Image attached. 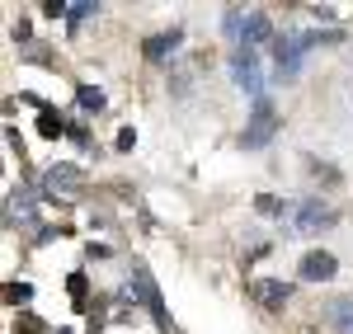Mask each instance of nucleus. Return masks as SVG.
Instances as JSON below:
<instances>
[{
	"label": "nucleus",
	"instance_id": "obj_1",
	"mask_svg": "<svg viewBox=\"0 0 353 334\" xmlns=\"http://www.w3.org/2000/svg\"><path fill=\"white\" fill-rule=\"evenodd\" d=\"M81 189H85V174L76 165H48V169H43V194H48V198L76 202Z\"/></svg>",
	"mask_w": 353,
	"mask_h": 334
},
{
	"label": "nucleus",
	"instance_id": "obj_2",
	"mask_svg": "<svg viewBox=\"0 0 353 334\" xmlns=\"http://www.w3.org/2000/svg\"><path fill=\"white\" fill-rule=\"evenodd\" d=\"M273 132H278V109H273L269 99H259L254 104V113H250V123H245V146L250 151H259V146H269L273 141Z\"/></svg>",
	"mask_w": 353,
	"mask_h": 334
},
{
	"label": "nucleus",
	"instance_id": "obj_3",
	"mask_svg": "<svg viewBox=\"0 0 353 334\" xmlns=\"http://www.w3.org/2000/svg\"><path fill=\"white\" fill-rule=\"evenodd\" d=\"M231 76H236V85H241V90L259 94V90H264V76H259V52H254V48H236V56H231Z\"/></svg>",
	"mask_w": 353,
	"mask_h": 334
},
{
	"label": "nucleus",
	"instance_id": "obj_4",
	"mask_svg": "<svg viewBox=\"0 0 353 334\" xmlns=\"http://www.w3.org/2000/svg\"><path fill=\"white\" fill-rule=\"evenodd\" d=\"M292 217H297V231H321V226H334V212H330L321 198H301L297 207H292Z\"/></svg>",
	"mask_w": 353,
	"mask_h": 334
},
{
	"label": "nucleus",
	"instance_id": "obj_5",
	"mask_svg": "<svg viewBox=\"0 0 353 334\" xmlns=\"http://www.w3.org/2000/svg\"><path fill=\"white\" fill-rule=\"evenodd\" d=\"M250 292L259 297V306H269V311H283L292 302V282H278V278H254Z\"/></svg>",
	"mask_w": 353,
	"mask_h": 334
},
{
	"label": "nucleus",
	"instance_id": "obj_6",
	"mask_svg": "<svg viewBox=\"0 0 353 334\" xmlns=\"http://www.w3.org/2000/svg\"><path fill=\"white\" fill-rule=\"evenodd\" d=\"M132 282H137V302L151 311L161 325H170V315H165V306H161V292H156V282H151V273H146L141 264H132Z\"/></svg>",
	"mask_w": 353,
	"mask_h": 334
},
{
	"label": "nucleus",
	"instance_id": "obj_7",
	"mask_svg": "<svg viewBox=\"0 0 353 334\" xmlns=\"http://www.w3.org/2000/svg\"><path fill=\"white\" fill-rule=\"evenodd\" d=\"M334 254H325V250H311V254H301V282H325V278H334Z\"/></svg>",
	"mask_w": 353,
	"mask_h": 334
},
{
	"label": "nucleus",
	"instance_id": "obj_8",
	"mask_svg": "<svg viewBox=\"0 0 353 334\" xmlns=\"http://www.w3.org/2000/svg\"><path fill=\"white\" fill-rule=\"evenodd\" d=\"M5 217H10V226L19 222H33L38 217V189H19V198H10V207H5Z\"/></svg>",
	"mask_w": 353,
	"mask_h": 334
},
{
	"label": "nucleus",
	"instance_id": "obj_9",
	"mask_svg": "<svg viewBox=\"0 0 353 334\" xmlns=\"http://www.w3.org/2000/svg\"><path fill=\"white\" fill-rule=\"evenodd\" d=\"M273 38V24H269V14H259V10H250V24H245V48H264Z\"/></svg>",
	"mask_w": 353,
	"mask_h": 334
},
{
	"label": "nucleus",
	"instance_id": "obj_10",
	"mask_svg": "<svg viewBox=\"0 0 353 334\" xmlns=\"http://www.w3.org/2000/svg\"><path fill=\"white\" fill-rule=\"evenodd\" d=\"M179 43H184V33H179V28H170V33H156V38H146V48H141V52L151 56V61H161V56H170L174 48H179Z\"/></svg>",
	"mask_w": 353,
	"mask_h": 334
},
{
	"label": "nucleus",
	"instance_id": "obj_11",
	"mask_svg": "<svg viewBox=\"0 0 353 334\" xmlns=\"http://www.w3.org/2000/svg\"><path fill=\"white\" fill-rule=\"evenodd\" d=\"M325 320H330L339 334H353V302H344V297H339V302H330Z\"/></svg>",
	"mask_w": 353,
	"mask_h": 334
},
{
	"label": "nucleus",
	"instance_id": "obj_12",
	"mask_svg": "<svg viewBox=\"0 0 353 334\" xmlns=\"http://www.w3.org/2000/svg\"><path fill=\"white\" fill-rule=\"evenodd\" d=\"M76 104H81V113L94 118V113H104V94H99L94 85H81V90H76Z\"/></svg>",
	"mask_w": 353,
	"mask_h": 334
},
{
	"label": "nucleus",
	"instance_id": "obj_13",
	"mask_svg": "<svg viewBox=\"0 0 353 334\" xmlns=\"http://www.w3.org/2000/svg\"><path fill=\"white\" fill-rule=\"evenodd\" d=\"M38 132H43L48 141H57L61 132H71V127H66V123H61L57 113H48V109H43V118H38Z\"/></svg>",
	"mask_w": 353,
	"mask_h": 334
},
{
	"label": "nucleus",
	"instance_id": "obj_14",
	"mask_svg": "<svg viewBox=\"0 0 353 334\" xmlns=\"http://www.w3.org/2000/svg\"><path fill=\"white\" fill-rule=\"evenodd\" d=\"M28 297H33L28 282H5V306H28Z\"/></svg>",
	"mask_w": 353,
	"mask_h": 334
},
{
	"label": "nucleus",
	"instance_id": "obj_15",
	"mask_svg": "<svg viewBox=\"0 0 353 334\" xmlns=\"http://www.w3.org/2000/svg\"><path fill=\"white\" fill-rule=\"evenodd\" d=\"M254 207H259L264 217H283V212H288V202H283V198H273V194H259V198H254Z\"/></svg>",
	"mask_w": 353,
	"mask_h": 334
},
{
	"label": "nucleus",
	"instance_id": "obj_16",
	"mask_svg": "<svg viewBox=\"0 0 353 334\" xmlns=\"http://www.w3.org/2000/svg\"><path fill=\"white\" fill-rule=\"evenodd\" d=\"M38 330H43L38 315H19V320H14V334H38Z\"/></svg>",
	"mask_w": 353,
	"mask_h": 334
},
{
	"label": "nucleus",
	"instance_id": "obj_17",
	"mask_svg": "<svg viewBox=\"0 0 353 334\" xmlns=\"http://www.w3.org/2000/svg\"><path fill=\"white\" fill-rule=\"evenodd\" d=\"M94 10H99V5H71V10H66V19H71V24H81V19L94 14Z\"/></svg>",
	"mask_w": 353,
	"mask_h": 334
},
{
	"label": "nucleus",
	"instance_id": "obj_18",
	"mask_svg": "<svg viewBox=\"0 0 353 334\" xmlns=\"http://www.w3.org/2000/svg\"><path fill=\"white\" fill-rule=\"evenodd\" d=\"M66 287L76 292V306H85V278H81V273H71V278H66Z\"/></svg>",
	"mask_w": 353,
	"mask_h": 334
},
{
	"label": "nucleus",
	"instance_id": "obj_19",
	"mask_svg": "<svg viewBox=\"0 0 353 334\" xmlns=\"http://www.w3.org/2000/svg\"><path fill=\"white\" fill-rule=\"evenodd\" d=\"M132 146H137V132H132V127H123V132H118V151H132Z\"/></svg>",
	"mask_w": 353,
	"mask_h": 334
},
{
	"label": "nucleus",
	"instance_id": "obj_20",
	"mask_svg": "<svg viewBox=\"0 0 353 334\" xmlns=\"http://www.w3.org/2000/svg\"><path fill=\"white\" fill-rule=\"evenodd\" d=\"M66 10H71V5H61V0H48V5H43V14H52V19H57V14H66Z\"/></svg>",
	"mask_w": 353,
	"mask_h": 334
},
{
	"label": "nucleus",
	"instance_id": "obj_21",
	"mask_svg": "<svg viewBox=\"0 0 353 334\" xmlns=\"http://www.w3.org/2000/svg\"><path fill=\"white\" fill-rule=\"evenodd\" d=\"M57 334H71V330H57Z\"/></svg>",
	"mask_w": 353,
	"mask_h": 334
}]
</instances>
